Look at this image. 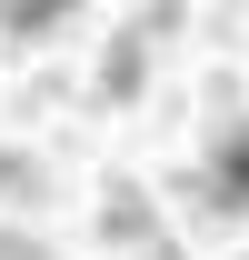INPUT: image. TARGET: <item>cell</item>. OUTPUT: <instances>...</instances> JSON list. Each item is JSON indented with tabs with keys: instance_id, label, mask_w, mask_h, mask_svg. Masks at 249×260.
I'll return each instance as SVG.
<instances>
[{
	"instance_id": "3",
	"label": "cell",
	"mask_w": 249,
	"mask_h": 260,
	"mask_svg": "<svg viewBox=\"0 0 249 260\" xmlns=\"http://www.w3.org/2000/svg\"><path fill=\"white\" fill-rule=\"evenodd\" d=\"M0 200H40V170L20 160V150H0Z\"/></svg>"
},
{
	"instance_id": "2",
	"label": "cell",
	"mask_w": 249,
	"mask_h": 260,
	"mask_svg": "<svg viewBox=\"0 0 249 260\" xmlns=\"http://www.w3.org/2000/svg\"><path fill=\"white\" fill-rule=\"evenodd\" d=\"M159 30H170V20H140V30H120V40H110V60H100V90H110V100H130V90H140V50H150Z\"/></svg>"
},
{
	"instance_id": "4",
	"label": "cell",
	"mask_w": 249,
	"mask_h": 260,
	"mask_svg": "<svg viewBox=\"0 0 249 260\" xmlns=\"http://www.w3.org/2000/svg\"><path fill=\"white\" fill-rule=\"evenodd\" d=\"M140 260H180V250H170V240H159V230H150V240H140Z\"/></svg>"
},
{
	"instance_id": "1",
	"label": "cell",
	"mask_w": 249,
	"mask_h": 260,
	"mask_svg": "<svg viewBox=\"0 0 249 260\" xmlns=\"http://www.w3.org/2000/svg\"><path fill=\"white\" fill-rule=\"evenodd\" d=\"M199 200H210V210H249V120L210 150V170H199Z\"/></svg>"
}]
</instances>
